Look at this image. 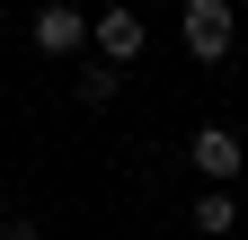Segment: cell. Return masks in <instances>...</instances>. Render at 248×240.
<instances>
[{"instance_id":"6da1fadb","label":"cell","mask_w":248,"mask_h":240,"mask_svg":"<svg viewBox=\"0 0 248 240\" xmlns=\"http://www.w3.org/2000/svg\"><path fill=\"white\" fill-rule=\"evenodd\" d=\"M186 53L195 63H222L231 53V0H186Z\"/></svg>"},{"instance_id":"7a4b0ae2","label":"cell","mask_w":248,"mask_h":240,"mask_svg":"<svg viewBox=\"0 0 248 240\" xmlns=\"http://www.w3.org/2000/svg\"><path fill=\"white\" fill-rule=\"evenodd\" d=\"M27 36H36V53H80V36H89V9H71V0H45Z\"/></svg>"},{"instance_id":"3957f363","label":"cell","mask_w":248,"mask_h":240,"mask_svg":"<svg viewBox=\"0 0 248 240\" xmlns=\"http://www.w3.org/2000/svg\"><path fill=\"white\" fill-rule=\"evenodd\" d=\"M142 36H151V27H142V9H98V53H107V63H133V53H142Z\"/></svg>"},{"instance_id":"277c9868","label":"cell","mask_w":248,"mask_h":240,"mask_svg":"<svg viewBox=\"0 0 248 240\" xmlns=\"http://www.w3.org/2000/svg\"><path fill=\"white\" fill-rule=\"evenodd\" d=\"M195 169L213 178V187H231V178H239V134L231 125H204L195 134Z\"/></svg>"},{"instance_id":"5b68a950","label":"cell","mask_w":248,"mask_h":240,"mask_svg":"<svg viewBox=\"0 0 248 240\" xmlns=\"http://www.w3.org/2000/svg\"><path fill=\"white\" fill-rule=\"evenodd\" d=\"M195 231H213V240H239V205H231V187H213V196L195 205Z\"/></svg>"},{"instance_id":"8992f818","label":"cell","mask_w":248,"mask_h":240,"mask_svg":"<svg viewBox=\"0 0 248 240\" xmlns=\"http://www.w3.org/2000/svg\"><path fill=\"white\" fill-rule=\"evenodd\" d=\"M0 240H9V231H0Z\"/></svg>"}]
</instances>
